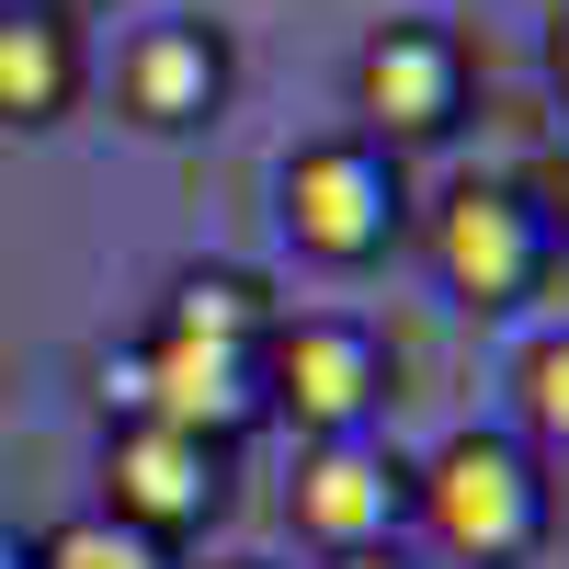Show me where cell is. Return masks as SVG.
<instances>
[{"label": "cell", "instance_id": "cell-4", "mask_svg": "<svg viewBox=\"0 0 569 569\" xmlns=\"http://www.w3.org/2000/svg\"><path fill=\"white\" fill-rule=\"evenodd\" d=\"M262 399L297 421L308 445H342L388 410V342L342 308H308V319H273L262 330Z\"/></svg>", "mask_w": 569, "mask_h": 569}, {"label": "cell", "instance_id": "cell-14", "mask_svg": "<svg viewBox=\"0 0 569 569\" xmlns=\"http://www.w3.org/2000/svg\"><path fill=\"white\" fill-rule=\"evenodd\" d=\"M525 194H536V217H547V240H569V149H558V160L525 182Z\"/></svg>", "mask_w": 569, "mask_h": 569}, {"label": "cell", "instance_id": "cell-7", "mask_svg": "<svg viewBox=\"0 0 569 569\" xmlns=\"http://www.w3.org/2000/svg\"><path fill=\"white\" fill-rule=\"evenodd\" d=\"M284 525H297L319 558H376V547H399V525H410V467L376 433L308 445L297 479H284Z\"/></svg>", "mask_w": 569, "mask_h": 569}, {"label": "cell", "instance_id": "cell-9", "mask_svg": "<svg viewBox=\"0 0 569 569\" xmlns=\"http://www.w3.org/2000/svg\"><path fill=\"white\" fill-rule=\"evenodd\" d=\"M114 103H126V126H149V137H194L228 103V34L194 23V12L137 23L114 46Z\"/></svg>", "mask_w": 569, "mask_h": 569}, {"label": "cell", "instance_id": "cell-18", "mask_svg": "<svg viewBox=\"0 0 569 569\" xmlns=\"http://www.w3.org/2000/svg\"><path fill=\"white\" fill-rule=\"evenodd\" d=\"M217 569H273V558H217Z\"/></svg>", "mask_w": 569, "mask_h": 569}, {"label": "cell", "instance_id": "cell-16", "mask_svg": "<svg viewBox=\"0 0 569 569\" xmlns=\"http://www.w3.org/2000/svg\"><path fill=\"white\" fill-rule=\"evenodd\" d=\"M0 569H34V547H23V536H12V525H0Z\"/></svg>", "mask_w": 569, "mask_h": 569}, {"label": "cell", "instance_id": "cell-11", "mask_svg": "<svg viewBox=\"0 0 569 569\" xmlns=\"http://www.w3.org/2000/svg\"><path fill=\"white\" fill-rule=\"evenodd\" d=\"M284 308L262 297L251 273H228V262H194V273H171V308H160V330H194V342H262Z\"/></svg>", "mask_w": 569, "mask_h": 569}, {"label": "cell", "instance_id": "cell-10", "mask_svg": "<svg viewBox=\"0 0 569 569\" xmlns=\"http://www.w3.org/2000/svg\"><path fill=\"white\" fill-rule=\"evenodd\" d=\"M80 91H91L80 12H58V0H0V126H58Z\"/></svg>", "mask_w": 569, "mask_h": 569}, {"label": "cell", "instance_id": "cell-3", "mask_svg": "<svg viewBox=\"0 0 569 569\" xmlns=\"http://www.w3.org/2000/svg\"><path fill=\"white\" fill-rule=\"evenodd\" d=\"M421 251H433L445 297L479 308V319H512V308L547 284V262H558L536 194H525V182H490V171L445 182V206H433V228H421Z\"/></svg>", "mask_w": 569, "mask_h": 569}, {"label": "cell", "instance_id": "cell-5", "mask_svg": "<svg viewBox=\"0 0 569 569\" xmlns=\"http://www.w3.org/2000/svg\"><path fill=\"white\" fill-rule=\"evenodd\" d=\"M137 421H171L194 445H240L251 421H273L262 399V342H194V330H149L137 342Z\"/></svg>", "mask_w": 569, "mask_h": 569}, {"label": "cell", "instance_id": "cell-15", "mask_svg": "<svg viewBox=\"0 0 569 569\" xmlns=\"http://www.w3.org/2000/svg\"><path fill=\"white\" fill-rule=\"evenodd\" d=\"M547 80H558V103H569V12L547 23Z\"/></svg>", "mask_w": 569, "mask_h": 569}, {"label": "cell", "instance_id": "cell-13", "mask_svg": "<svg viewBox=\"0 0 569 569\" xmlns=\"http://www.w3.org/2000/svg\"><path fill=\"white\" fill-rule=\"evenodd\" d=\"M34 569H171V547H149L114 512H69V525L34 536Z\"/></svg>", "mask_w": 569, "mask_h": 569}, {"label": "cell", "instance_id": "cell-8", "mask_svg": "<svg viewBox=\"0 0 569 569\" xmlns=\"http://www.w3.org/2000/svg\"><path fill=\"white\" fill-rule=\"evenodd\" d=\"M217 501H228V456L217 445L171 433V421H114V445H103V512L114 525L171 547V536H194Z\"/></svg>", "mask_w": 569, "mask_h": 569}, {"label": "cell", "instance_id": "cell-19", "mask_svg": "<svg viewBox=\"0 0 569 569\" xmlns=\"http://www.w3.org/2000/svg\"><path fill=\"white\" fill-rule=\"evenodd\" d=\"M58 12H91V0H58Z\"/></svg>", "mask_w": 569, "mask_h": 569}, {"label": "cell", "instance_id": "cell-6", "mask_svg": "<svg viewBox=\"0 0 569 569\" xmlns=\"http://www.w3.org/2000/svg\"><path fill=\"white\" fill-rule=\"evenodd\" d=\"M353 137H376V149H421V137H445L467 114V46L445 23H376L353 46Z\"/></svg>", "mask_w": 569, "mask_h": 569}, {"label": "cell", "instance_id": "cell-2", "mask_svg": "<svg viewBox=\"0 0 569 569\" xmlns=\"http://www.w3.org/2000/svg\"><path fill=\"white\" fill-rule=\"evenodd\" d=\"M273 194H284V240L308 262H330V273L388 262L399 217H410V182H399V160L376 149V137H308Z\"/></svg>", "mask_w": 569, "mask_h": 569}, {"label": "cell", "instance_id": "cell-17", "mask_svg": "<svg viewBox=\"0 0 569 569\" xmlns=\"http://www.w3.org/2000/svg\"><path fill=\"white\" fill-rule=\"evenodd\" d=\"M319 569H399V547H376V558H319Z\"/></svg>", "mask_w": 569, "mask_h": 569}, {"label": "cell", "instance_id": "cell-1", "mask_svg": "<svg viewBox=\"0 0 569 569\" xmlns=\"http://www.w3.org/2000/svg\"><path fill=\"white\" fill-rule=\"evenodd\" d=\"M410 525L433 536L456 569H512L547 547V456H525L512 433H445L410 467Z\"/></svg>", "mask_w": 569, "mask_h": 569}, {"label": "cell", "instance_id": "cell-12", "mask_svg": "<svg viewBox=\"0 0 569 569\" xmlns=\"http://www.w3.org/2000/svg\"><path fill=\"white\" fill-rule=\"evenodd\" d=\"M512 421H525V456H569V330H547V342H525V365H512Z\"/></svg>", "mask_w": 569, "mask_h": 569}]
</instances>
